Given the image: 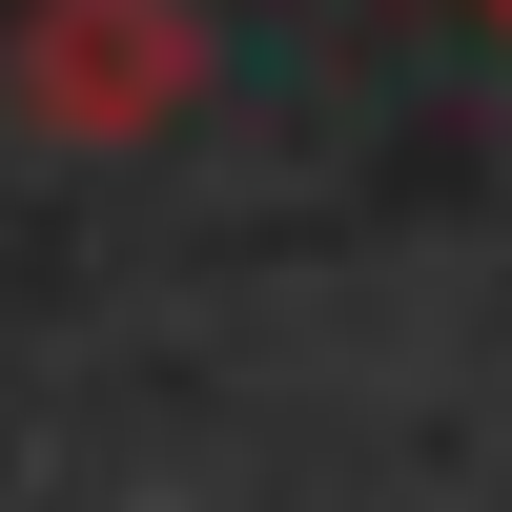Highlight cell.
<instances>
[{
    "label": "cell",
    "mask_w": 512,
    "mask_h": 512,
    "mask_svg": "<svg viewBox=\"0 0 512 512\" xmlns=\"http://www.w3.org/2000/svg\"><path fill=\"white\" fill-rule=\"evenodd\" d=\"M205 0H0V103L41 123V144H164V123L205 103Z\"/></svg>",
    "instance_id": "1"
},
{
    "label": "cell",
    "mask_w": 512,
    "mask_h": 512,
    "mask_svg": "<svg viewBox=\"0 0 512 512\" xmlns=\"http://www.w3.org/2000/svg\"><path fill=\"white\" fill-rule=\"evenodd\" d=\"M472 21H492V41H512V0H472Z\"/></svg>",
    "instance_id": "2"
}]
</instances>
